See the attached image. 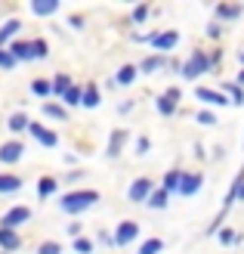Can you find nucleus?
<instances>
[{
	"label": "nucleus",
	"mask_w": 244,
	"mask_h": 254,
	"mask_svg": "<svg viewBox=\"0 0 244 254\" xmlns=\"http://www.w3.org/2000/svg\"><path fill=\"white\" fill-rule=\"evenodd\" d=\"M19 28H22V25H19L16 19H9V22L3 25V28H0V44H6V41H9V37H12V34H16V31H19Z\"/></svg>",
	"instance_id": "dca6fc26"
},
{
	"label": "nucleus",
	"mask_w": 244,
	"mask_h": 254,
	"mask_svg": "<svg viewBox=\"0 0 244 254\" xmlns=\"http://www.w3.org/2000/svg\"><path fill=\"white\" fill-rule=\"evenodd\" d=\"M164 248L161 239H148V242H143V248H139V254H158Z\"/></svg>",
	"instance_id": "aec40b11"
},
{
	"label": "nucleus",
	"mask_w": 244,
	"mask_h": 254,
	"mask_svg": "<svg viewBox=\"0 0 244 254\" xmlns=\"http://www.w3.org/2000/svg\"><path fill=\"white\" fill-rule=\"evenodd\" d=\"M133 78H136V65H124L118 74H114V84H133Z\"/></svg>",
	"instance_id": "4468645a"
},
{
	"label": "nucleus",
	"mask_w": 244,
	"mask_h": 254,
	"mask_svg": "<svg viewBox=\"0 0 244 254\" xmlns=\"http://www.w3.org/2000/svg\"><path fill=\"white\" fill-rule=\"evenodd\" d=\"M238 195H241V198H244V183H241V186H238Z\"/></svg>",
	"instance_id": "58836bf2"
},
{
	"label": "nucleus",
	"mask_w": 244,
	"mask_h": 254,
	"mask_svg": "<svg viewBox=\"0 0 244 254\" xmlns=\"http://www.w3.org/2000/svg\"><path fill=\"white\" fill-rule=\"evenodd\" d=\"M41 254H59V245L56 242H44L41 245Z\"/></svg>",
	"instance_id": "473e14b6"
},
{
	"label": "nucleus",
	"mask_w": 244,
	"mask_h": 254,
	"mask_svg": "<svg viewBox=\"0 0 244 254\" xmlns=\"http://www.w3.org/2000/svg\"><path fill=\"white\" fill-rule=\"evenodd\" d=\"M179 180H183V171H173L164 177V192L170 195V189H179Z\"/></svg>",
	"instance_id": "f3484780"
},
{
	"label": "nucleus",
	"mask_w": 244,
	"mask_h": 254,
	"mask_svg": "<svg viewBox=\"0 0 244 254\" xmlns=\"http://www.w3.org/2000/svg\"><path fill=\"white\" fill-rule=\"evenodd\" d=\"M47 53H49V50H47V41H34V44H31V56H34V59H41V56H47Z\"/></svg>",
	"instance_id": "cd10ccee"
},
{
	"label": "nucleus",
	"mask_w": 244,
	"mask_h": 254,
	"mask_svg": "<svg viewBox=\"0 0 244 254\" xmlns=\"http://www.w3.org/2000/svg\"><path fill=\"white\" fill-rule=\"evenodd\" d=\"M62 96H65V103H68V106H78V103H81V90H78V87H68V90L62 93Z\"/></svg>",
	"instance_id": "a878e982"
},
{
	"label": "nucleus",
	"mask_w": 244,
	"mask_h": 254,
	"mask_svg": "<svg viewBox=\"0 0 244 254\" xmlns=\"http://www.w3.org/2000/svg\"><path fill=\"white\" fill-rule=\"evenodd\" d=\"M146 16H148V9H146V6H136V9H133V19H136V22H143Z\"/></svg>",
	"instance_id": "c9c22d12"
},
{
	"label": "nucleus",
	"mask_w": 244,
	"mask_h": 254,
	"mask_svg": "<svg viewBox=\"0 0 244 254\" xmlns=\"http://www.w3.org/2000/svg\"><path fill=\"white\" fill-rule=\"evenodd\" d=\"M198 121H201V124H207V127H210V124H216V118L210 115V112H201V115H198Z\"/></svg>",
	"instance_id": "f704fd0d"
},
{
	"label": "nucleus",
	"mask_w": 244,
	"mask_h": 254,
	"mask_svg": "<svg viewBox=\"0 0 244 254\" xmlns=\"http://www.w3.org/2000/svg\"><path fill=\"white\" fill-rule=\"evenodd\" d=\"M28 217H31L28 208H22V205H19V208H9V211L3 214V230H16V226H22Z\"/></svg>",
	"instance_id": "7ed1b4c3"
},
{
	"label": "nucleus",
	"mask_w": 244,
	"mask_h": 254,
	"mask_svg": "<svg viewBox=\"0 0 244 254\" xmlns=\"http://www.w3.org/2000/svg\"><path fill=\"white\" fill-rule=\"evenodd\" d=\"M176 99H179V90L173 87V90H167L158 99V112H161V115H173V112H176Z\"/></svg>",
	"instance_id": "0eeeda50"
},
{
	"label": "nucleus",
	"mask_w": 244,
	"mask_h": 254,
	"mask_svg": "<svg viewBox=\"0 0 244 254\" xmlns=\"http://www.w3.org/2000/svg\"><path fill=\"white\" fill-rule=\"evenodd\" d=\"M31 90H34L37 96H44V99H47L49 93H53V90H49V84H47V81H41V78H37V81L31 84Z\"/></svg>",
	"instance_id": "b1692460"
},
{
	"label": "nucleus",
	"mask_w": 244,
	"mask_h": 254,
	"mask_svg": "<svg viewBox=\"0 0 244 254\" xmlns=\"http://www.w3.org/2000/svg\"><path fill=\"white\" fill-rule=\"evenodd\" d=\"M176 41H179L176 31H164V34H155V37H151V44H155L158 50H170V47H176Z\"/></svg>",
	"instance_id": "9d476101"
},
{
	"label": "nucleus",
	"mask_w": 244,
	"mask_h": 254,
	"mask_svg": "<svg viewBox=\"0 0 244 254\" xmlns=\"http://www.w3.org/2000/svg\"><path fill=\"white\" fill-rule=\"evenodd\" d=\"M81 103H84L87 109H96V106H99V90H96V87H87V90H84V99H81Z\"/></svg>",
	"instance_id": "a211bd4d"
},
{
	"label": "nucleus",
	"mask_w": 244,
	"mask_h": 254,
	"mask_svg": "<svg viewBox=\"0 0 244 254\" xmlns=\"http://www.w3.org/2000/svg\"><path fill=\"white\" fill-rule=\"evenodd\" d=\"M28 127H31V133H34L37 139H41L44 146H56V143H59V139H56V133H53V130H44L41 124H28Z\"/></svg>",
	"instance_id": "9b49d317"
},
{
	"label": "nucleus",
	"mask_w": 244,
	"mask_h": 254,
	"mask_svg": "<svg viewBox=\"0 0 244 254\" xmlns=\"http://www.w3.org/2000/svg\"><path fill=\"white\" fill-rule=\"evenodd\" d=\"M16 189H22L19 177H3L0 174V192H16Z\"/></svg>",
	"instance_id": "2eb2a0df"
},
{
	"label": "nucleus",
	"mask_w": 244,
	"mask_h": 254,
	"mask_svg": "<svg viewBox=\"0 0 244 254\" xmlns=\"http://www.w3.org/2000/svg\"><path fill=\"white\" fill-rule=\"evenodd\" d=\"M74 251H78V254H90V251H93V242H87V239H78V242H74Z\"/></svg>",
	"instance_id": "7c9ffc66"
},
{
	"label": "nucleus",
	"mask_w": 244,
	"mask_h": 254,
	"mask_svg": "<svg viewBox=\"0 0 244 254\" xmlns=\"http://www.w3.org/2000/svg\"><path fill=\"white\" fill-rule=\"evenodd\" d=\"M229 90H232V103H244V90H238V87H229Z\"/></svg>",
	"instance_id": "4c0bfd02"
},
{
	"label": "nucleus",
	"mask_w": 244,
	"mask_h": 254,
	"mask_svg": "<svg viewBox=\"0 0 244 254\" xmlns=\"http://www.w3.org/2000/svg\"><path fill=\"white\" fill-rule=\"evenodd\" d=\"M22 152H25V146L16 143V139H12V143H3V146H0V161H3V164H12V161L22 158Z\"/></svg>",
	"instance_id": "39448f33"
},
{
	"label": "nucleus",
	"mask_w": 244,
	"mask_h": 254,
	"mask_svg": "<svg viewBox=\"0 0 244 254\" xmlns=\"http://www.w3.org/2000/svg\"><path fill=\"white\" fill-rule=\"evenodd\" d=\"M12 65V59H9V53H3V50H0V68H9Z\"/></svg>",
	"instance_id": "e433bc0d"
},
{
	"label": "nucleus",
	"mask_w": 244,
	"mask_h": 254,
	"mask_svg": "<svg viewBox=\"0 0 244 254\" xmlns=\"http://www.w3.org/2000/svg\"><path fill=\"white\" fill-rule=\"evenodd\" d=\"M167 198H170V195H167L164 189H161V192H155V195H148V205H151V208H167Z\"/></svg>",
	"instance_id": "4be33fe9"
},
{
	"label": "nucleus",
	"mask_w": 244,
	"mask_h": 254,
	"mask_svg": "<svg viewBox=\"0 0 244 254\" xmlns=\"http://www.w3.org/2000/svg\"><path fill=\"white\" fill-rule=\"evenodd\" d=\"M198 189H201V177H198V174H195V177H192V174H183V180H179V192H183V195H195Z\"/></svg>",
	"instance_id": "6e6552de"
},
{
	"label": "nucleus",
	"mask_w": 244,
	"mask_h": 254,
	"mask_svg": "<svg viewBox=\"0 0 244 254\" xmlns=\"http://www.w3.org/2000/svg\"><path fill=\"white\" fill-rule=\"evenodd\" d=\"M241 84H244V71H241Z\"/></svg>",
	"instance_id": "ea45409f"
},
{
	"label": "nucleus",
	"mask_w": 244,
	"mask_h": 254,
	"mask_svg": "<svg viewBox=\"0 0 244 254\" xmlns=\"http://www.w3.org/2000/svg\"><path fill=\"white\" fill-rule=\"evenodd\" d=\"M53 189H56V180H49V177H44V180L37 183V192H41V198H44V195H49Z\"/></svg>",
	"instance_id": "5701e85b"
},
{
	"label": "nucleus",
	"mask_w": 244,
	"mask_h": 254,
	"mask_svg": "<svg viewBox=\"0 0 244 254\" xmlns=\"http://www.w3.org/2000/svg\"><path fill=\"white\" fill-rule=\"evenodd\" d=\"M216 16H223V19H235V16H241V6H220V9H216Z\"/></svg>",
	"instance_id": "bb28decb"
},
{
	"label": "nucleus",
	"mask_w": 244,
	"mask_h": 254,
	"mask_svg": "<svg viewBox=\"0 0 244 254\" xmlns=\"http://www.w3.org/2000/svg\"><path fill=\"white\" fill-rule=\"evenodd\" d=\"M198 99H204V103H210V106H226L229 99L223 93H216V90H207V87H201L198 90Z\"/></svg>",
	"instance_id": "f8f14e48"
},
{
	"label": "nucleus",
	"mask_w": 244,
	"mask_h": 254,
	"mask_svg": "<svg viewBox=\"0 0 244 254\" xmlns=\"http://www.w3.org/2000/svg\"><path fill=\"white\" fill-rule=\"evenodd\" d=\"M130 201H148V195H151V183L148 180H133L130 183Z\"/></svg>",
	"instance_id": "423d86ee"
},
{
	"label": "nucleus",
	"mask_w": 244,
	"mask_h": 254,
	"mask_svg": "<svg viewBox=\"0 0 244 254\" xmlns=\"http://www.w3.org/2000/svg\"><path fill=\"white\" fill-rule=\"evenodd\" d=\"M99 201V192L96 189H78V192H68L65 198L59 201L62 205V211H68V214H81V211H87V208H93Z\"/></svg>",
	"instance_id": "f257e3e1"
},
{
	"label": "nucleus",
	"mask_w": 244,
	"mask_h": 254,
	"mask_svg": "<svg viewBox=\"0 0 244 254\" xmlns=\"http://www.w3.org/2000/svg\"><path fill=\"white\" fill-rule=\"evenodd\" d=\"M6 127H9V130H22V127H28V118H25L22 112H19V115H12V118H9Z\"/></svg>",
	"instance_id": "393cba45"
},
{
	"label": "nucleus",
	"mask_w": 244,
	"mask_h": 254,
	"mask_svg": "<svg viewBox=\"0 0 244 254\" xmlns=\"http://www.w3.org/2000/svg\"><path fill=\"white\" fill-rule=\"evenodd\" d=\"M68 87H71V81L65 78V74H59V78H56V84H53V87H49V90H56V93H65V90H68Z\"/></svg>",
	"instance_id": "c756f323"
},
{
	"label": "nucleus",
	"mask_w": 244,
	"mask_h": 254,
	"mask_svg": "<svg viewBox=\"0 0 244 254\" xmlns=\"http://www.w3.org/2000/svg\"><path fill=\"white\" fill-rule=\"evenodd\" d=\"M124 139H127V133H124V130L111 133V146H108V155H118V152H121V146H124Z\"/></svg>",
	"instance_id": "6ab92c4d"
},
{
	"label": "nucleus",
	"mask_w": 244,
	"mask_h": 254,
	"mask_svg": "<svg viewBox=\"0 0 244 254\" xmlns=\"http://www.w3.org/2000/svg\"><path fill=\"white\" fill-rule=\"evenodd\" d=\"M0 248H3V251H16V248H22V239L12 230H3V226H0Z\"/></svg>",
	"instance_id": "1a4fd4ad"
},
{
	"label": "nucleus",
	"mask_w": 244,
	"mask_h": 254,
	"mask_svg": "<svg viewBox=\"0 0 244 254\" xmlns=\"http://www.w3.org/2000/svg\"><path fill=\"white\" fill-rule=\"evenodd\" d=\"M207 68H210V59L195 50V53H192V59L183 65V74H186V78H198V74H204Z\"/></svg>",
	"instance_id": "f03ea898"
},
{
	"label": "nucleus",
	"mask_w": 244,
	"mask_h": 254,
	"mask_svg": "<svg viewBox=\"0 0 244 254\" xmlns=\"http://www.w3.org/2000/svg\"><path fill=\"white\" fill-rule=\"evenodd\" d=\"M44 115H49V118H65V112L56 109V106H44Z\"/></svg>",
	"instance_id": "2f4dec72"
},
{
	"label": "nucleus",
	"mask_w": 244,
	"mask_h": 254,
	"mask_svg": "<svg viewBox=\"0 0 244 254\" xmlns=\"http://www.w3.org/2000/svg\"><path fill=\"white\" fill-rule=\"evenodd\" d=\"M220 242H223V245L235 242V233H232V230H223V233H220Z\"/></svg>",
	"instance_id": "72a5a7b5"
},
{
	"label": "nucleus",
	"mask_w": 244,
	"mask_h": 254,
	"mask_svg": "<svg viewBox=\"0 0 244 254\" xmlns=\"http://www.w3.org/2000/svg\"><path fill=\"white\" fill-rule=\"evenodd\" d=\"M31 9L37 12V16H49V12H56V9H59V3H53V0H49V3H34Z\"/></svg>",
	"instance_id": "412c9836"
},
{
	"label": "nucleus",
	"mask_w": 244,
	"mask_h": 254,
	"mask_svg": "<svg viewBox=\"0 0 244 254\" xmlns=\"http://www.w3.org/2000/svg\"><path fill=\"white\" fill-rule=\"evenodd\" d=\"M161 65H164V59H161V56H151V59L143 62V74H146V71H155V68H161Z\"/></svg>",
	"instance_id": "c85d7f7f"
},
{
	"label": "nucleus",
	"mask_w": 244,
	"mask_h": 254,
	"mask_svg": "<svg viewBox=\"0 0 244 254\" xmlns=\"http://www.w3.org/2000/svg\"><path fill=\"white\" fill-rule=\"evenodd\" d=\"M136 233H139V226L133 220H124V223H118V230H114V242H118V245H130L136 239Z\"/></svg>",
	"instance_id": "20e7f679"
},
{
	"label": "nucleus",
	"mask_w": 244,
	"mask_h": 254,
	"mask_svg": "<svg viewBox=\"0 0 244 254\" xmlns=\"http://www.w3.org/2000/svg\"><path fill=\"white\" fill-rule=\"evenodd\" d=\"M9 59L12 62H16V59H34L31 56V44H19L16 41V44H12V50H9Z\"/></svg>",
	"instance_id": "ddd939ff"
}]
</instances>
